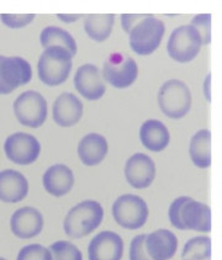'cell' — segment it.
Segmentation results:
<instances>
[{"instance_id": "cell-1", "label": "cell", "mask_w": 222, "mask_h": 260, "mask_svg": "<svg viewBox=\"0 0 222 260\" xmlns=\"http://www.w3.org/2000/svg\"><path fill=\"white\" fill-rule=\"evenodd\" d=\"M169 221L178 230L197 232L211 231V210L203 202L195 201L189 196L175 199L169 206Z\"/></svg>"}, {"instance_id": "cell-2", "label": "cell", "mask_w": 222, "mask_h": 260, "mask_svg": "<svg viewBox=\"0 0 222 260\" xmlns=\"http://www.w3.org/2000/svg\"><path fill=\"white\" fill-rule=\"evenodd\" d=\"M104 218V210L99 202L83 201L74 206L66 216L63 228L71 238H83L93 233Z\"/></svg>"}, {"instance_id": "cell-3", "label": "cell", "mask_w": 222, "mask_h": 260, "mask_svg": "<svg viewBox=\"0 0 222 260\" xmlns=\"http://www.w3.org/2000/svg\"><path fill=\"white\" fill-rule=\"evenodd\" d=\"M71 53L67 50L57 46L45 48L37 63L39 78L42 83L56 86L67 80L72 69Z\"/></svg>"}, {"instance_id": "cell-4", "label": "cell", "mask_w": 222, "mask_h": 260, "mask_svg": "<svg viewBox=\"0 0 222 260\" xmlns=\"http://www.w3.org/2000/svg\"><path fill=\"white\" fill-rule=\"evenodd\" d=\"M164 32L166 25L162 20L147 14L129 32L130 46L140 56H148L160 47Z\"/></svg>"}, {"instance_id": "cell-5", "label": "cell", "mask_w": 222, "mask_h": 260, "mask_svg": "<svg viewBox=\"0 0 222 260\" xmlns=\"http://www.w3.org/2000/svg\"><path fill=\"white\" fill-rule=\"evenodd\" d=\"M158 104L166 116L181 118L189 112L192 106V94L185 83L172 79L161 86Z\"/></svg>"}, {"instance_id": "cell-6", "label": "cell", "mask_w": 222, "mask_h": 260, "mask_svg": "<svg viewBox=\"0 0 222 260\" xmlns=\"http://www.w3.org/2000/svg\"><path fill=\"white\" fill-rule=\"evenodd\" d=\"M112 216L121 227L126 230H138L147 222L148 206L140 196L126 193L114 202Z\"/></svg>"}, {"instance_id": "cell-7", "label": "cell", "mask_w": 222, "mask_h": 260, "mask_svg": "<svg viewBox=\"0 0 222 260\" xmlns=\"http://www.w3.org/2000/svg\"><path fill=\"white\" fill-rule=\"evenodd\" d=\"M200 35L192 25H184L173 31L167 45V51L173 59L180 63H188L200 52Z\"/></svg>"}, {"instance_id": "cell-8", "label": "cell", "mask_w": 222, "mask_h": 260, "mask_svg": "<svg viewBox=\"0 0 222 260\" xmlns=\"http://www.w3.org/2000/svg\"><path fill=\"white\" fill-rule=\"evenodd\" d=\"M14 112L21 125L37 128L47 118V103L40 92L25 91L14 103Z\"/></svg>"}, {"instance_id": "cell-9", "label": "cell", "mask_w": 222, "mask_h": 260, "mask_svg": "<svg viewBox=\"0 0 222 260\" xmlns=\"http://www.w3.org/2000/svg\"><path fill=\"white\" fill-rule=\"evenodd\" d=\"M33 78V69L21 57L0 56V94H10L19 86L27 84Z\"/></svg>"}, {"instance_id": "cell-10", "label": "cell", "mask_w": 222, "mask_h": 260, "mask_svg": "<svg viewBox=\"0 0 222 260\" xmlns=\"http://www.w3.org/2000/svg\"><path fill=\"white\" fill-rule=\"evenodd\" d=\"M103 76L115 88H128L134 84L138 76L137 63L122 53H111L104 63Z\"/></svg>"}, {"instance_id": "cell-11", "label": "cell", "mask_w": 222, "mask_h": 260, "mask_svg": "<svg viewBox=\"0 0 222 260\" xmlns=\"http://www.w3.org/2000/svg\"><path fill=\"white\" fill-rule=\"evenodd\" d=\"M4 151L9 160L20 166H27L37 160L41 152V144L35 136L17 132L7 138Z\"/></svg>"}, {"instance_id": "cell-12", "label": "cell", "mask_w": 222, "mask_h": 260, "mask_svg": "<svg viewBox=\"0 0 222 260\" xmlns=\"http://www.w3.org/2000/svg\"><path fill=\"white\" fill-rule=\"evenodd\" d=\"M125 176L132 187L146 189L155 178L154 161L143 153H136L126 161Z\"/></svg>"}, {"instance_id": "cell-13", "label": "cell", "mask_w": 222, "mask_h": 260, "mask_svg": "<svg viewBox=\"0 0 222 260\" xmlns=\"http://www.w3.org/2000/svg\"><path fill=\"white\" fill-rule=\"evenodd\" d=\"M122 254V238L110 231H104L95 236L88 247L89 260H121Z\"/></svg>"}, {"instance_id": "cell-14", "label": "cell", "mask_w": 222, "mask_h": 260, "mask_svg": "<svg viewBox=\"0 0 222 260\" xmlns=\"http://www.w3.org/2000/svg\"><path fill=\"white\" fill-rule=\"evenodd\" d=\"M13 233L21 239H30L39 236L43 228V217L34 207H21L13 213L10 219Z\"/></svg>"}, {"instance_id": "cell-15", "label": "cell", "mask_w": 222, "mask_h": 260, "mask_svg": "<svg viewBox=\"0 0 222 260\" xmlns=\"http://www.w3.org/2000/svg\"><path fill=\"white\" fill-rule=\"evenodd\" d=\"M74 86L88 100H98L105 94V84L99 69L93 64H84L78 68L74 77Z\"/></svg>"}, {"instance_id": "cell-16", "label": "cell", "mask_w": 222, "mask_h": 260, "mask_svg": "<svg viewBox=\"0 0 222 260\" xmlns=\"http://www.w3.org/2000/svg\"><path fill=\"white\" fill-rule=\"evenodd\" d=\"M145 247L152 260H169L177 253L178 239L171 231L158 230L146 235Z\"/></svg>"}, {"instance_id": "cell-17", "label": "cell", "mask_w": 222, "mask_h": 260, "mask_svg": "<svg viewBox=\"0 0 222 260\" xmlns=\"http://www.w3.org/2000/svg\"><path fill=\"white\" fill-rule=\"evenodd\" d=\"M83 115V104L76 95L63 92L53 104V120L57 125L71 127L77 125Z\"/></svg>"}, {"instance_id": "cell-18", "label": "cell", "mask_w": 222, "mask_h": 260, "mask_svg": "<svg viewBox=\"0 0 222 260\" xmlns=\"http://www.w3.org/2000/svg\"><path fill=\"white\" fill-rule=\"evenodd\" d=\"M28 193V183L20 172L8 169L0 172V200L4 202L22 201Z\"/></svg>"}, {"instance_id": "cell-19", "label": "cell", "mask_w": 222, "mask_h": 260, "mask_svg": "<svg viewBox=\"0 0 222 260\" xmlns=\"http://www.w3.org/2000/svg\"><path fill=\"white\" fill-rule=\"evenodd\" d=\"M46 191L51 195L65 196L71 191L74 185V175L71 168L65 164H56L47 169L42 178Z\"/></svg>"}, {"instance_id": "cell-20", "label": "cell", "mask_w": 222, "mask_h": 260, "mask_svg": "<svg viewBox=\"0 0 222 260\" xmlns=\"http://www.w3.org/2000/svg\"><path fill=\"white\" fill-rule=\"evenodd\" d=\"M109 151L106 138L102 135L89 134L82 138L78 146V155L83 164L88 167L98 166L102 163Z\"/></svg>"}, {"instance_id": "cell-21", "label": "cell", "mask_w": 222, "mask_h": 260, "mask_svg": "<svg viewBox=\"0 0 222 260\" xmlns=\"http://www.w3.org/2000/svg\"><path fill=\"white\" fill-rule=\"evenodd\" d=\"M141 142L148 151L162 152L169 144V131L163 122L158 120H147L140 128Z\"/></svg>"}, {"instance_id": "cell-22", "label": "cell", "mask_w": 222, "mask_h": 260, "mask_svg": "<svg viewBox=\"0 0 222 260\" xmlns=\"http://www.w3.org/2000/svg\"><path fill=\"white\" fill-rule=\"evenodd\" d=\"M189 153L198 168L205 169L211 166V134L209 129H200L193 136Z\"/></svg>"}, {"instance_id": "cell-23", "label": "cell", "mask_w": 222, "mask_h": 260, "mask_svg": "<svg viewBox=\"0 0 222 260\" xmlns=\"http://www.w3.org/2000/svg\"><path fill=\"white\" fill-rule=\"evenodd\" d=\"M40 42L42 47L47 48L51 46H57L67 50L72 57L77 54V42L71 34L67 32L63 28L57 27V26H48L43 28L41 36H40Z\"/></svg>"}, {"instance_id": "cell-24", "label": "cell", "mask_w": 222, "mask_h": 260, "mask_svg": "<svg viewBox=\"0 0 222 260\" xmlns=\"http://www.w3.org/2000/svg\"><path fill=\"white\" fill-rule=\"evenodd\" d=\"M114 14H91L85 17L84 30L90 39L94 41L103 42L110 36L112 26H114Z\"/></svg>"}, {"instance_id": "cell-25", "label": "cell", "mask_w": 222, "mask_h": 260, "mask_svg": "<svg viewBox=\"0 0 222 260\" xmlns=\"http://www.w3.org/2000/svg\"><path fill=\"white\" fill-rule=\"evenodd\" d=\"M211 239L209 237H195L184 245L181 258L184 260H210Z\"/></svg>"}, {"instance_id": "cell-26", "label": "cell", "mask_w": 222, "mask_h": 260, "mask_svg": "<svg viewBox=\"0 0 222 260\" xmlns=\"http://www.w3.org/2000/svg\"><path fill=\"white\" fill-rule=\"evenodd\" d=\"M52 260H83L82 252L77 245L67 241H58L48 248Z\"/></svg>"}, {"instance_id": "cell-27", "label": "cell", "mask_w": 222, "mask_h": 260, "mask_svg": "<svg viewBox=\"0 0 222 260\" xmlns=\"http://www.w3.org/2000/svg\"><path fill=\"white\" fill-rule=\"evenodd\" d=\"M190 25L200 35L203 45H209L211 41V14H201L193 17Z\"/></svg>"}, {"instance_id": "cell-28", "label": "cell", "mask_w": 222, "mask_h": 260, "mask_svg": "<svg viewBox=\"0 0 222 260\" xmlns=\"http://www.w3.org/2000/svg\"><path fill=\"white\" fill-rule=\"evenodd\" d=\"M17 260H52L51 253L41 244L26 245L19 252Z\"/></svg>"}, {"instance_id": "cell-29", "label": "cell", "mask_w": 222, "mask_h": 260, "mask_svg": "<svg viewBox=\"0 0 222 260\" xmlns=\"http://www.w3.org/2000/svg\"><path fill=\"white\" fill-rule=\"evenodd\" d=\"M146 235H140L132 239L130 245V260H152L145 247Z\"/></svg>"}, {"instance_id": "cell-30", "label": "cell", "mask_w": 222, "mask_h": 260, "mask_svg": "<svg viewBox=\"0 0 222 260\" xmlns=\"http://www.w3.org/2000/svg\"><path fill=\"white\" fill-rule=\"evenodd\" d=\"M3 24L11 28L25 27L35 19V14H26V15H13V14H2L0 15Z\"/></svg>"}, {"instance_id": "cell-31", "label": "cell", "mask_w": 222, "mask_h": 260, "mask_svg": "<svg viewBox=\"0 0 222 260\" xmlns=\"http://www.w3.org/2000/svg\"><path fill=\"white\" fill-rule=\"evenodd\" d=\"M147 14H123L121 16V24H122V28L126 32H130L131 28L137 24L140 20H142Z\"/></svg>"}, {"instance_id": "cell-32", "label": "cell", "mask_w": 222, "mask_h": 260, "mask_svg": "<svg viewBox=\"0 0 222 260\" xmlns=\"http://www.w3.org/2000/svg\"><path fill=\"white\" fill-rule=\"evenodd\" d=\"M57 17L65 22H73V21H77V20H79L80 17H83V15L82 14H79V15H62V14H58Z\"/></svg>"}, {"instance_id": "cell-33", "label": "cell", "mask_w": 222, "mask_h": 260, "mask_svg": "<svg viewBox=\"0 0 222 260\" xmlns=\"http://www.w3.org/2000/svg\"><path fill=\"white\" fill-rule=\"evenodd\" d=\"M0 260H7V259H4V258H2V256H0Z\"/></svg>"}]
</instances>
